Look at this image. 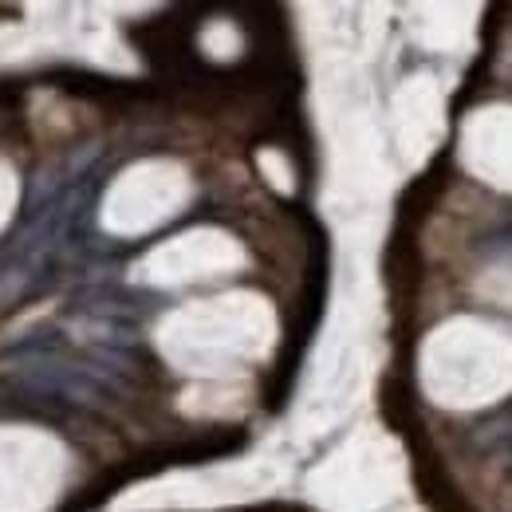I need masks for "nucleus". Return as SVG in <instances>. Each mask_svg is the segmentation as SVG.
<instances>
[{
	"label": "nucleus",
	"instance_id": "1",
	"mask_svg": "<svg viewBox=\"0 0 512 512\" xmlns=\"http://www.w3.org/2000/svg\"><path fill=\"white\" fill-rule=\"evenodd\" d=\"M426 386L446 406H485L512 390V339L477 320H453L426 343Z\"/></svg>",
	"mask_w": 512,
	"mask_h": 512
},
{
	"label": "nucleus",
	"instance_id": "2",
	"mask_svg": "<svg viewBox=\"0 0 512 512\" xmlns=\"http://www.w3.org/2000/svg\"><path fill=\"white\" fill-rule=\"evenodd\" d=\"M461 162L501 190H512V107H485L461 130Z\"/></svg>",
	"mask_w": 512,
	"mask_h": 512
}]
</instances>
